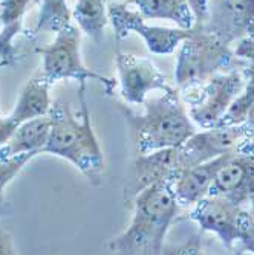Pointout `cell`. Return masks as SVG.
Segmentation results:
<instances>
[{
	"label": "cell",
	"mask_w": 254,
	"mask_h": 255,
	"mask_svg": "<svg viewBox=\"0 0 254 255\" xmlns=\"http://www.w3.org/2000/svg\"><path fill=\"white\" fill-rule=\"evenodd\" d=\"M8 213H9V206H2V208H0V217L6 216Z\"/></svg>",
	"instance_id": "83f0119b"
},
{
	"label": "cell",
	"mask_w": 254,
	"mask_h": 255,
	"mask_svg": "<svg viewBox=\"0 0 254 255\" xmlns=\"http://www.w3.org/2000/svg\"><path fill=\"white\" fill-rule=\"evenodd\" d=\"M72 18L87 37L100 44L109 23L106 0H78L72 9Z\"/></svg>",
	"instance_id": "d6986e66"
},
{
	"label": "cell",
	"mask_w": 254,
	"mask_h": 255,
	"mask_svg": "<svg viewBox=\"0 0 254 255\" xmlns=\"http://www.w3.org/2000/svg\"><path fill=\"white\" fill-rule=\"evenodd\" d=\"M201 26L228 46L254 38V0H207V17Z\"/></svg>",
	"instance_id": "30bf717a"
},
{
	"label": "cell",
	"mask_w": 254,
	"mask_h": 255,
	"mask_svg": "<svg viewBox=\"0 0 254 255\" xmlns=\"http://www.w3.org/2000/svg\"><path fill=\"white\" fill-rule=\"evenodd\" d=\"M235 150V148H233ZM232 150V151H233ZM232 151H227L209 162L182 170L173 182V194L182 208H192L201 199L209 196L216 173Z\"/></svg>",
	"instance_id": "5bb4252c"
},
{
	"label": "cell",
	"mask_w": 254,
	"mask_h": 255,
	"mask_svg": "<svg viewBox=\"0 0 254 255\" xmlns=\"http://www.w3.org/2000/svg\"><path fill=\"white\" fill-rule=\"evenodd\" d=\"M106 2H112V0H106Z\"/></svg>",
	"instance_id": "4dcf8cb0"
},
{
	"label": "cell",
	"mask_w": 254,
	"mask_h": 255,
	"mask_svg": "<svg viewBox=\"0 0 254 255\" xmlns=\"http://www.w3.org/2000/svg\"><path fill=\"white\" fill-rule=\"evenodd\" d=\"M244 214V206H239L222 196L209 194L193 205L186 217L178 220L196 222L201 233L216 234L225 249L235 251V246L242 236Z\"/></svg>",
	"instance_id": "52a82bcc"
},
{
	"label": "cell",
	"mask_w": 254,
	"mask_h": 255,
	"mask_svg": "<svg viewBox=\"0 0 254 255\" xmlns=\"http://www.w3.org/2000/svg\"><path fill=\"white\" fill-rule=\"evenodd\" d=\"M49 131H51L49 113L21 123L9 137V141L0 147V156L11 157L21 153L41 154L43 147L48 142Z\"/></svg>",
	"instance_id": "2e32d148"
},
{
	"label": "cell",
	"mask_w": 254,
	"mask_h": 255,
	"mask_svg": "<svg viewBox=\"0 0 254 255\" xmlns=\"http://www.w3.org/2000/svg\"><path fill=\"white\" fill-rule=\"evenodd\" d=\"M32 2H34V3H38V2H40V0H32Z\"/></svg>",
	"instance_id": "f1b7e54d"
},
{
	"label": "cell",
	"mask_w": 254,
	"mask_h": 255,
	"mask_svg": "<svg viewBox=\"0 0 254 255\" xmlns=\"http://www.w3.org/2000/svg\"><path fill=\"white\" fill-rule=\"evenodd\" d=\"M0 67H3V64H2V61H0Z\"/></svg>",
	"instance_id": "f546056e"
},
{
	"label": "cell",
	"mask_w": 254,
	"mask_h": 255,
	"mask_svg": "<svg viewBox=\"0 0 254 255\" xmlns=\"http://www.w3.org/2000/svg\"><path fill=\"white\" fill-rule=\"evenodd\" d=\"M107 17L117 38H124L130 32H135L144 38L149 51L158 55L173 54L178 46L192 34V29L149 26L140 12L130 11L126 5L113 0L107 5Z\"/></svg>",
	"instance_id": "ba28073f"
},
{
	"label": "cell",
	"mask_w": 254,
	"mask_h": 255,
	"mask_svg": "<svg viewBox=\"0 0 254 255\" xmlns=\"http://www.w3.org/2000/svg\"><path fill=\"white\" fill-rule=\"evenodd\" d=\"M144 113H136L117 101V109L130 130L138 153H150L163 148H176L196 133L181 90L170 87L163 97L144 101Z\"/></svg>",
	"instance_id": "3957f363"
},
{
	"label": "cell",
	"mask_w": 254,
	"mask_h": 255,
	"mask_svg": "<svg viewBox=\"0 0 254 255\" xmlns=\"http://www.w3.org/2000/svg\"><path fill=\"white\" fill-rule=\"evenodd\" d=\"M239 58L216 35L201 25L192 28L190 37L181 43L176 60L175 81L179 90L204 84L221 71L238 67Z\"/></svg>",
	"instance_id": "277c9868"
},
{
	"label": "cell",
	"mask_w": 254,
	"mask_h": 255,
	"mask_svg": "<svg viewBox=\"0 0 254 255\" xmlns=\"http://www.w3.org/2000/svg\"><path fill=\"white\" fill-rule=\"evenodd\" d=\"M23 21L5 23L0 31V61L5 66H15L18 61V54L14 46V38L21 32Z\"/></svg>",
	"instance_id": "7402d4cb"
},
{
	"label": "cell",
	"mask_w": 254,
	"mask_h": 255,
	"mask_svg": "<svg viewBox=\"0 0 254 255\" xmlns=\"http://www.w3.org/2000/svg\"><path fill=\"white\" fill-rule=\"evenodd\" d=\"M133 217L126 231L107 243V249L121 255L163 254L166 237L176 222L179 203L172 182H159L144 188L130 202Z\"/></svg>",
	"instance_id": "7a4b0ae2"
},
{
	"label": "cell",
	"mask_w": 254,
	"mask_h": 255,
	"mask_svg": "<svg viewBox=\"0 0 254 255\" xmlns=\"http://www.w3.org/2000/svg\"><path fill=\"white\" fill-rule=\"evenodd\" d=\"M18 124L9 117H0V147L9 141V137L15 131Z\"/></svg>",
	"instance_id": "cb8c5ba5"
},
{
	"label": "cell",
	"mask_w": 254,
	"mask_h": 255,
	"mask_svg": "<svg viewBox=\"0 0 254 255\" xmlns=\"http://www.w3.org/2000/svg\"><path fill=\"white\" fill-rule=\"evenodd\" d=\"M193 14H195V25H202L207 17V0H187Z\"/></svg>",
	"instance_id": "484cf974"
},
{
	"label": "cell",
	"mask_w": 254,
	"mask_h": 255,
	"mask_svg": "<svg viewBox=\"0 0 254 255\" xmlns=\"http://www.w3.org/2000/svg\"><path fill=\"white\" fill-rule=\"evenodd\" d=\"M244 126H245V131H247V139L254 144V104L248 110V115L244 121Z\"/></svg>",
	"instance_id": "4316f807"
},
{
	"label": "cell",
	"mask_w": 254,
	"mask_h": 255,
	"mask_svg": "<svg viewBox=\"0 0 254 255\" xmlns=\"http://www.w3.org/2000/svg\"><path fill=\"white\" fill-rule=\"evenodd\" d=\"M179 173L181 168L178 162V147L150 153H138L124 183V203L130 205L138 193H141L153 183H173Z\"/></svg>",
	"instance_id": "4fadbf2b"
},
{
	"label": "cell",
	"mask_w": 254,
	"mask_h": 255,
	"mask_svg": "<svg viewBox=\"0 0 254 255\" xmlns=\"http://www.w3.org/2000/svg\"><path fill=\"white\" fill-rule=\"evenodd\" d=\"M209 194L222 196L239 206L250 205L254 199V144L248 139L230 153Z\"/></svg>",
	"instance_id": "9c48e42d"
},
{
	"label": "cell",
	"mask_w": 254,
	"mask_h": 255,
	"mask_svg": "<svg viewBox=\"0 0 254 255\" xmlns=\"http://www.w3.org/2000/svg\"><path fill=\"white\" fill-rule=\"evenodd\" d=\"M244 87L245 74L242 69L235 67L227 74L213 75L204 84L182 89L181 97L192 121L201 128H210L219 124Z\"/></svg>",
	"instance_id": "8992f818"
},
{
	"label": "cell",
	"mask_w": 254,
	"mask_h": 255,
	"mask_svg": "<svg viewBox=\"0 0 254 255\" xmlns=\"http://www.w3.org/2000/svg\"><path fill=\"white\" fill-rule=\"evenodd\" d=\"M127 5H135L144 18L170 20L182 29H192L196 23L187 0H127Z\"/></svg>",
	"instance_id": "ac0fdd59"
},
{
	"label": "cell",
	"mask_w": 254,
	"mask_h": 255,
	"mask_svg": "<svg viewBox=\"0 0 254 255\" xmlns=\"http://www.w3.org/2000/svg\"><path fill=\"white\" fill-rule=\"evenodd\" d=\"M244 139H247L244 123L239 126H215L196 131L178 147L179 168L181 171L192 168L232 151Z\"/></svg>",
	"instance_id": "8fae6325"
},
{
	"label": "cell",
	"mask_w": 254,
	"mask_h": 255,
	"mask_svg": "<svg viewBox=\"0 0 254 255\" xmlns=\"http://www.w3.org/2000/svg\"><path fill=\"white\" fill-rule=\"evenodd\" d=\"M51 86L52 84L41 74L29 80L20 92V97L11 113V118L20 126L28 120L48 115L52 106L49 97Z\"/></svg>",
	"instance_id": "e0dca14e"
},
{
	"label": "cell",
	"mask_w": 254,
	"mask_h": 255,
	"mask_svg": "<svg viewBox=\"0 0 254 255\" xmlns=\"http://www.w3.org/2000/svg\"><path fill=\"white\" fill-rule=\"evenodd\" d=\"M17 254L14 248V237L8 229L0 228V255Z\"/></svg>",
	"instance_id": "d4e9b609"
},
{
	"label": "cell",
	"mask_w": 254,
	"mask_h": 255,
	"mask_svg": "<svg viewBox=\"0 0 254 255\" xmlns=\"http://www.w3.org/2000/svg\"><path fill=\"white\" fill-rule=\"evenodd\" d=\"M38 153H21L11 157L0 156V208L8 206L5 202V188L8 183L23 170L31 159H34Z\"/></svg>",
	"instance_id": "44dd1931"
},
{
	"label": "cell",
	"mask_w": 254,
	"mask_h": 255,
	"mask_svg": "<svg viewBox=\"0 0 254 255\" xmlns=\"http://www.w3.org/2000/svg\"><path fill=\"white\" fill-rule=\"evenodd\" d=\"M80 29L72 23L57 32L55 40L46 48H35V52L43 57L41 75L51 84L61 80H75L81 87H86V81H98L104 87V94L112 95L115 90V80L107 78L89 69L81 60L80 51Z\"/></svg>",
	"instance_id": "5b68a950"
},
{
	"label": "cell",
	"mask_w": 254,
	"mask_h": 255,
	"mask_svg": "<svg viewBox=\"0 0 254 255\" xmlns=\"http://www.w3.org/2000/svg\"><path fill=\"white\" fill-rule=\"evenodd\" d=\"M40 15L32 31V37L40 32H58L71 25L72 11L66 0H40Z\"/></svg>",
	"instance_id": "ffe728a7"
},
{
	"label": "cell",
	"mask_w": 254,
	"mask_h": 255,
	"mask_svg": "<svg viewBox=\"0 0 254 255\" xmlns=\"http://www.w3.org/2000/svg\"><path fill=\"white\" fill-rule=\"evenodd\" d=\"M78 98L81 107L78 115L63 101H55L51 106V131L41 153H49L69 160L92 187L98 188L103 185L104 156L98 137L92 128L86 103V87H78Z\"/></svg>",
	"instance_id": "6da1fadb"
},
{
	"label": "cell",
	"mask_w": 254,
	"mask_h": 255,
	"mask_svg": "<svg viewBox=\"0 0 254 255\" xmlns=\"http://www.w3.org/2000/svg\"><path fill=\"white\" fill-rule=\"evenodd\" d=\"M115 64L118 71L120 94L129 104L143 106L152 90H169L166 77L146 57H136L126 52H117Z\"/></svg>",
	"instance_id": "7c38bea8"
},
{
	"label": "cell",
	"mask_w": 254,
	"mask_h": 255,
	"mask_svg": "<svg viewBox=\"0 0 254 255\" xmlns=\"http://www.w3.org/2000/svg\"><path fill=\"white\" fill-rule=\"evenodd\" d=\"M239 249L254 254V199L250 202V210H245L244 223H242V236L239 240Z\"/></svg>",
	"instance_id": "603a6c76"
},
{
	"label": "cell",
	"mask_w": 254,
	"mask_h": 255,
	"mask_svg": "<svg viewBox=\"0 0 254 255\" xmlns=\"http://www.w3.org/2000/svg\"><path fill=\"white\" fill-rule=\"evenodd\" d=\"M238 58L247 61L244 64L245 74V87L241 92V95L230 106L224 118L219 121L218 126H239L245 121L248 110L254 104V38H242L238 41L235 49Z\"/></svg>",
	"instance_id": "9a60e30c"
}]
</instances>
